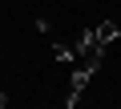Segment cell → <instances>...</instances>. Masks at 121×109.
<instances>
[{
	"mask_svg": "<svg viewBox=\"0 0 121 109\" xmlns=\"http://www.w3.org/2000/svg\"><path fill=\"white\" fill-rule=\"evenodd\" d=\"M97 36H101L105 44H117V40H121V20H101V24H97Z\"/></svg>",
	"mask_w": 121,
	"mask_h": 109,
	"instance_id": "obj_2",
	"label": "cell"
},
{
	"mask_svg": "<svg viewBox=\"0 0 121 109\" xmlns=\"http://www.w3.org/2000/svg\"><path fill=\"white\" fill-rule=\"evenodd\" d=\"M4 105H8V93H4V89H0V109H4Z\"/></svg>",
	"mask_w": 121,
	"mask_h": 109,
	"instance_id": "obj_4",
	"label": "cell"
},
{
	"mask_svg": "<svg viewBox=\"0 0 121 109\" xmlns=\"http://www.w3.org/2000/svg\"><path fill=\"white\" fill-rule=\"evenodd\" d=\"M52 48H56L60 65H77V44H52Z\"/></svg>",
	"mask_w": 121,
	"mask_h": 109,
	"instance_id": "obj_3",
	"label": "cell"
},
{
	"mask_svg": "<svg viewBox=\"0 0 121 109\" xmlns=\"http://www.w3.org/2000/svg\"><path fill=\"white\" fill-rule=\"evenodd\" d=\"M73 44H77V57H85V52H97V48H105V40L97 36V28H85V32H81Z\"/></svg>",
	"mask_w": 121,
	"mask_h": 109,
	"instance_id": "obj_1",
	"label": "cell"
}]
</instances>
